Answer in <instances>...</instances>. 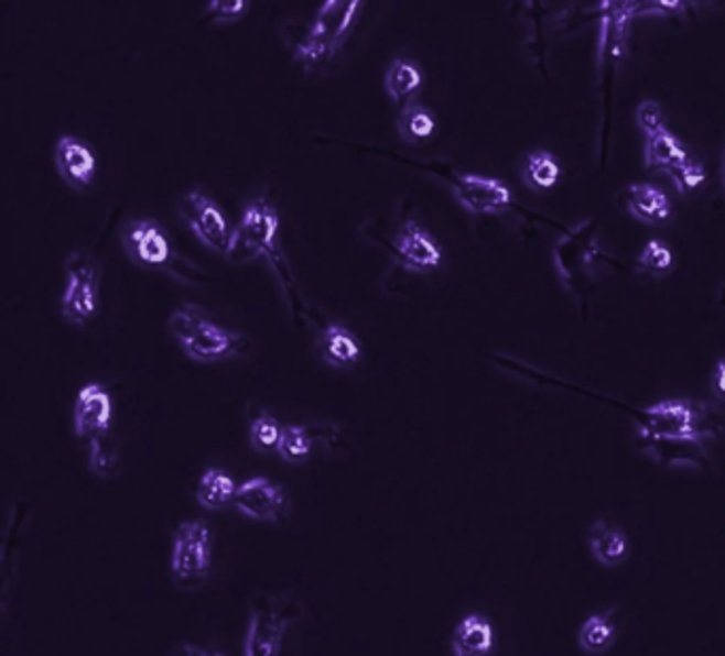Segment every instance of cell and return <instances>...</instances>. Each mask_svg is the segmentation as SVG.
<instances>
[{"instance_id":"31","label":"cell","mask_w":725,"mask_h":656,"mask_svg":"<svg viewBox=\"0 0 725 656\" xmlns=\"http://www.w3.org/2000/svg\"><path fill=\"white\" fill-rule=\"evenodd\" d=\"M636 121L638 125L645 130V134H651L660 128H664V116H662V107L653 100H645L638 111H636Z\"/></svg>"},{"instance_id":"13","label":"cell","mask_w":725,"mask_h":656,"mask_svg":"<svg viewBox=\"0 0 725 656\" xmlns=\"http://www.w3.org/2000/svg\"><path fill=\"white\" fill-rule=\"evenodd\" d=\"M123 247L128 255L143 266H162L171 260V244L153 219H139L126 226L123 234Z\"/></svg>"},{"instance_id":"35","label":"cell","mask_w":725,"mask_h":656,"mask_svg":"<svg viewBox=\"0 0 725 656\" xmlns=\"http://www.w3.org/2000/svg\"><path fill=\"white\" fill-rule=\"evenodd\" d=\"M724 181H725V166H724Z\"/></svg>"},{"instance_id":"9","label":"cell","mask_w":725,"mask_h":656,"mask_svg":"<svg viewBox=\"0 0 725 656\" xmlns=\"http://www.w3.org/2000/svg\"><path fill=\"white\" fill-rule=\"evenodd\" d=\"M450 183L455 200L473 215H494L509 209L513 203L511 189L498 179L479 175H454Z\"/></svg>"},{"instance_id":"17","label":"cell","mask_w":725,"mask_h":656,"mask_svg":"<svg viewBox=\"0 0 725 656\" xmlns=\"http://www.w3.org/2000/svg\"><path fill=\"white\" fill-rule=\"evenodd\" d=\"M494 646H496V631L485 614L473 612L455 625L452 635V655L489 656L494 653Z\"/></svg>"},{"instance_id":"28","label":"cell","mask_w":725,"mask_h":656,"mask_svg":"<svg viewBox=\"0 0 725 656\" xmlns=\"http://www.w3.org/2000/svg\"><path fill=\"white\" fill-rule=\"evenodd\" d=\"M90 468L96 477H116L118 455H116V448L109 445V436L102 440L90 442Z\"/></svg>"},{"instance_id":"5","label":"cell","mask_w":725,"mask_h":656,"mask_svg":"<svg viewBox=\"0 0 725 656\" xmlns=\"http://www.w3.org/2000/svg\"><path fill=\"white\" fill-rule=\"evenodd\" d=\"M645 166L672 177L674 187L681 194L692 192L706 181V171L690 157L683 143L670 130H666V125L647 134Z\"/></svg>"},{"instance_id":"11","label":"cell","mask_w":725,"mask_h":656,"mask_svg":"<svg viewBox=\"0 0 725 656\" xmlns=\"http://www.w3.org/2000/svg\"><path fill=\"white\" fill-rule=\"evenodd\" d=\"M111 415H113V406L109 393L96 383L86 385L77 395L75 413H73L77 438L88 442L107 438Z\"/></svg>"},{"instance_id":"30","label":"cell","mask_w":725,"mask_h":656,"mask_svg":"<svg viewBox=\"0 0 725 656\" xmlns=\"http://www.w3.org/2000/svg\"><path fill=\"white\" fill-rule=\"evenodd\" d=\"M247 7L249 2L245 0H213L207 4V15H212L217 24H230L241 20Z\"/></svg>"},{"instance_id":"15","label":"cell","mask_w":725,"mask_h":656,"mask_svg":"<svg viewBox=\"0 0 725 656\" xmlns=\"http://www.w3.org/2000/svg\"><path fill=\"white\" fill-rule=\"evenodd\" d=\"M247 349V342L242 334L219 328L209 324L203 331H198L190 342L183 345L185 356L194 361H221V359L235 358Z\"/></svg>"},{"instance_id":"8","label":"cell","mask_w":725,"mask_h":656,"mask_svg":"<svg viewBox=\"0 0 725 656\" xmlns=\"http://www.w3.org/2000/svg\"><path fill=\"white\" fill-rule=\"evenodd\" d=\"M235 506L242 516L260 523H281L288 516V498L281 484L269 478L245 480L237 491Z\"/></svg>"},{"instance_id":"24","label":"cell","mask_w":725,"mask_h":656,"mask_svg":"<svg viewBox=\"0 0 725 656\" xmlns=\"http://www.w3.org/2000/svg\"><path fill=\"white\" fill-rule=\"evenodd\" d=\"M422 81V70L418 68L415 62L396 58L386 75V91L392 98V102H400L409 98L413 91L420 90Z\"/></svg>"},{"instance_id":"21","label":"cell","mask_w":725,"mask_h":656,"mask_svg":"<svg viewBox=\"0 0 725 656\" xmlns=\"http://www.w3.org/2000/svg\"><path fill=\"white\" fill-rule=\"evenodd\" d=\"M239 486L230 474H226L219 468H209L196 484V502L205 510H224L235 504Z\"/></svg>"},{"instance_id":"34","label":"cell","mask_w":725,"mask_h":656,"mask_svg":"<svg viewBox=\"0 0 725 656\" xmlns=\"http://www.w3.org/2000/svg\"><path fill=\"white\" fill-rule=\"evenodd\" d=\"M212 656H226V655H219V653H212Z\"/></svg>"},{"instance_id":"19","label":"cell","mask_w":725,"mask_h":656,"mask_svg":"<svg viewBox=\"0 0 725 656\" xmlns=\"http://www.w3.org/2000/svg\"><path fill=\"white\" fill-rule=\"evenodd\" d=\"M626 209L640 223H662L670 217V200L651 183H635L626 192Z\"/></svg>"},{"instance_id":"25","label":"cell","mask_w":725,"mask_h":656,"mask_svg":"<svg viewBox=\"0 0 725 656\" xmlns=\"http://www.w3.org/2000/svg\"><path fill=\"white\" fill-rule=\"evenodd\" d=\"M277 452L288 463H294V466L304 463L313 452V434H311V429L304 427V425L283 427Z\"/></svg>"},{"instance_id":"1","label":"cell","mask_w":725,"mask_h":656,"mask_svg":"<svg viewBox=\"0 0 725 656\" xmlns=\"http://www.w3.org/2000/svg\"><path fill=\"white\" fill-rule=\"evenodd\" d=\"M636 415V447L662 466L702 468L706 445L722 434V415L702 402L664 400Z\"/></svg>"},{"instance_id":"32","label":"cell","mask_w":725,"mask_h":656,"mask_svg":"<svg viewBox=\"0 0 725 656\" xmlns=\"http://www.w3.org/2000/svg\"><path fill=\"white\" fill-rule=\"evenodd\" d=\"M713 391L717 397H725V361H719L713 372Z\"/></svg>"},{"instance_id":"10","label":"cell","mask_w":725,"mask_h":656,"mask_svg":"<svg viewBox=\"0 0 725 656\" xmlns=\"http://www.w3.org/2000/svg\"><path fill=\"white\" fill-rule=\"evenodd\" d=\"M237 230H239L237 249L245 247L253 255H267L272 262H279V251L274 244L277 232H279V215L267 200L260 198V200L251 203L245 209L241 226Z\"/></svg>"},{"instance_id":"4","label":"cell","mask_w":725,"mask_h":656,"mask_svg":"<svg viewBox=\"0 0 725 656\" xmlns=\"http://www.w3.org/2000/svg\"><path fill=\"white\" fill-rule=\"evenodd\" d=\"M360 0H328L317 11L303 43L299 45V58L306 64L331 61L343 45L356 15L360 13Z\"/></svg>"},{"instance_id":"18","label":"cell","mask_w":725,"mask_h":656,"mask_svg":"<svg viewBox=\"0 0 725 656\" xmlns=\"http://www.w3.org/2000/svg\"><path fill=\"white\" fill-rule=\"evenodd\" d=\"M619 635V626L615 621V608H608L603 612H594L583 621L576 633L578 648L589 656L606 655Z\"/></svg>"},{"instance_id":"7","label":"cell","mask_w":725,"mask_h":656,"mask_svg":"<svg viewBox=\"0 0 725 656\" xmlns=\"http://www.w3.org/2000/svg\"><path fill=\"white\" fill-rule=\"evenodd\" d=\"M98 308V264L88 253L75 251L66 260V289L62 296V315L68 324L90 321Z\"/></svg>"},{"instance_id":"3","label":"cell","mask_w":725,"mask_h":656,"mask_svg":"<svg viewBox=\"0 0 725 656\" xmlns=\"http://www.w3.org/2000/svg\"><path fill=\"white\" fill-rule=\"evenodd\" d=\"M212 527L201 521H183L173 534L171 546V578L180 589H198L212 573Z\"/></svg>"},{"instance_id":"33","label":"cell","mask_w":725,"mask_h":656,"mask_svg":"<svg viewBox=\"0 0 725 656\" xmlns=\"http://www.w3.org/2000/svg\"><path fill=\"white\" fill-rule=\"evenodd\" d=\"M173 656H212V653L201 646H194V644H182Z\"/></svg>"},{"instance_id":"27","label":"cell","mask_w":725,"mask_h":656,"mask_svg":"<svg viewBox=\"0 0 725 656\" xmlns=\"http://www.w3.org/2000/svg\"><path fill=\"white\" fill-rule=\"evenodd\" d=\"M283 427L277 423V418L269 415V413H260L258 417L251 420V429H249V440L251 447L260 452H269V450H277L279 440H281Z\"/></svg>"},{"instance_id":"12","label":"cell","mask_w":725,"mask_h":656,"mask_svg":"<svg viewBox=\"0 0 725 656\" xmlns=\"http://www.w3.org/2000/svg\"><path fill=\"white\" fill-rule=\"evenodd\" d=\"M393 253L402 269L409 272H430L439 269L443 262V251L439 242L415 221L402 226V230L393 239Z\"/></svg>"},{"instance_id":"22","label":"cell","mask_w":725,"mask_h":656,"mask_svg":"<svg viewBox=\"0 0 725 656\" xmlns=\"http://www.w3.org/2000/svg\"><path fill=\"white\" fill-rule=\"evenodd\" d=\"M396 128H398V134L402 136V141H407V143H422V141L430 139L434 134L436 121H434L432 113L425 107L418 105V102H409L398 113Z\"/></svg>"},{"instance_id":"14","label":"cell","mask_w":725,"mask_h":656,"mask_svg":"<svg viewBox=\"0 0 725 656\" xmlns=\"http://www.w3.org/2000/svg\"><path fill=\"white\" fill-rule=\"evenodd\" d=\"M587 548L592 557L608 569L624 566L632 555V544L626 529L613 525L605 518H598L587 529Z\"/></svg>"},{"instance_id":"16","label":"cell","mask_w":725,"mask_h":656,"mask_svg":"<svg viewBox=\"0 0 725 656\" xmlns=\"http://www.w3.org/2000/svg\"><path fill=\"white\" fill-rule=\"evenodd\" d=\"M56 168L62 179L66 181L75 189H84L91 183L94 171H96V157L91 153L90 145L75 139V136H62L56 145Z\"/></svg>"},{"instance_id":"2","label":"cell","mask_w":725,"mask_h":656,"mask_svg":"<svg viewBox=\"0 0 725 656\" xmlns=\"http://www.w3.org/2000/svg\"><path fill=\"white\" fill-rule=\"evenodd\" d=\"M301 616L303 605L292 595L253 597L242 646L245 656H281L285 635Z\"/></svg>"},{"instance_id":"29","label":"cell","mask_w":725,"mask_h":656,"mask_svg":"<svg viewBox=\"0 0 725 656\" xmlns=\"http://www.w3.org/2000/svg\"><path fill=\"white\" fill-rule=\"evenodd\" d=\"M638 266L642 272H651L656 276L666 274L668 270H672V253H670V249L666 247L664 242L651 240L642 249V253L638 258Z\"/></svg>"},{"instance_id":"20","label":"cell","mask_w":725,"mask_h":656,"mask_svg":"<svg viewBox=\"0 0 725 656\" xmlns=\"http://www.w3.org/2000/svg\"><path fill=\"white\" fill-rule=\"evenodd\" d=\"M317 351L320 358L324 359L333 368H349L360 359V345L354 338V334L343 326H328L322 329L317 338Z\"/></svg>"},{"instance_id":"6","label":"cell","mask_w":725,"mask_h":656,"mask_svg":"<svg viewBox=\"0 0 725 656\" xmlns=\"http://www.w3.org/2000/svg\"><path fill=\"white\" fill-rule=\"evenodd\" d=\"M180 212L196 239L207 244L215 253L232 255L237 249L239 230H235L224 210L213 203L203 192H190L180 203Z\"/></svg>"},{"instance_id":"26","label":"cell","mask_w":725,"mask_h":656,"mask_svg":"<svg viewBox=\"0 0 725 656\" xmlns=\"http://www.w3.org/2000/svg\"><path fill=\"white\" fill-rule=\"evenodd\" d=\"M212 321L209 317L198 308V306H183L180 310H175L169 319V329L171 334L185 345L190 342L198 331L207 328Z\"/></svg>"},{"instance_id":"23","label":"cell","mask_w":725,"mask_h":656,"mask_svg":"<svg viewBox=\"0 0 725 656\" xmlns=\"http://www.w3.org/2000/svg\"><path fill=\"white\" fill-rule=\"evenodd\" d=\"M521 175H523V183L534 189V192H541V189H549L553 187L558 181H560V164L558 160L547 153V151H534L526 157L523 162V168H521Z\"/></svg>"}]
</instances>
